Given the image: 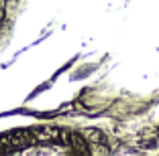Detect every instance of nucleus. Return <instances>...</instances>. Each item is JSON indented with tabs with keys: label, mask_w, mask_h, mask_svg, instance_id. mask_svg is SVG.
<instances>
[{
	"label": "nucleus",
	"mask_w": 159,
	"mask_h": 156,
	"mask_svg": "<svg viewBox=\"0 0 159 156\" xmlns=\"http://www.w3.org/2000/svg\"><path fill=\"white\" fill-rule=\"evenodd\" d=\"M33 134L39 140H43V142H47V140H59V138L67 136V132H63L61 128H37Z\"/></svg>",
	"instance_id": "f257e3e1"
},
{
	"label": "nucleus",
	"mask_w": 159,
	"mask_h": 156,
	"mask_svg": "<svg viewBox=\"0 0 159 156\" xmlns=\"http://www.w3.org/2000/svg\"><path fill=\"white\" fill-rule=\"evenodd\" d=\"M6 16V10H4V2H0V24H2V20H4Z\"/></svg>",
	"instance_id": "f03ea898"
}]
</instances>
